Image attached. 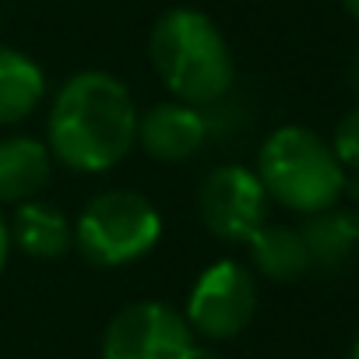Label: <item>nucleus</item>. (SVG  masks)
Masks as SVG:
<instances>
[{
  "instance_id": "1",
  "label": "nucleus",
  "mask_w": 359,
  "mask_h": 359,
  "mask_svg": "<svg viewBox=\"0 0 359 359\" xmlns=\"http://www.w3.org/2000/svg\"><path fill=\"white\" fill-rule=\"evenodd\" d=\"M50 155L74 172H106L137 144V106L109 71L71 74L50 106Z\"/></svg>"
},
{
  "instance_id": "2",
  "label": "nucleus",
  "mask_w": 359,
  "mask_h": 359,
  "mask_svg": "<svg viewBox=\"0 0 359 359\" xmlns=\"http://www.w3.org/2000/svg\"><path fill=\"white\" fill-rule=\"evenodd\" d=\"M148 57L172 99L198 109L229 95L236 64L222 29L198 8H169L155 18Z\"/></svg>"
},
{
  "instance_id": "3",
  "label": "nucleus",
  "mask_w": 359,
  "mask_h": 359,
  "mask_svg": "<svg viewBox=\"0 0 359 359\" xmlns=\"http://www.w3.org/2000/svg\"><path fill=\"white\" fill-rule=\"evenodd\" d=\"M254 172L271 201L299 215L334 208L345 194V169L334 158L331 144L317 130L299 123L278 127L264 137Z\"/></svg>"
},
{
  "instance_id": "4",
  "label": "nucleus",
  "mask_w": 359,
  "mask_h": 359,
  "mask_svg": "<svg viewBox=\"0 0 359 359\" xmlns=\"http://www.w3.org/2000/svg\"><path fill=\"white\" fill-rule=\"evenodd\" d=\"M158 208L137 191H102L74 219V247L95 268H123L155 250Z\"/></svg>"
},
{
  "instance_id": "5",
  "label": "nucleus",
  "mask_w": 359,
  "mask_h": 359,
  "mask_svg": "<svg viewBox=\"0 0 359 359\" xmlns=\"http://www.w3.org/2000/svg\"><path fill=\"white\" fill-rule=\"evenodd\" d=\"M102 359H205V352L184 310L162 299H137L109 317Z\"/></svg>"
},
{
  "instance_id": "6",
  "label": "nucleus",
  "mask_w": 359,
  "mask_h": 359,
  "mask_svg": "<svg viewBox=\"0 0 359 359\" xmlns=\"http://www.w3.org/2000/svg\"><path fill=\"white\" fill-rule=\"evenodd\" d=\"M257 313V282L254 271L240 261H215L208 264L191 292H187V324L194 327L198 338L205 341H229L240 331H247V324Z\"/></svg>"
},
{
  "instance_id": "7",
  "label": "nucleus",
  "mask_w": 359,
  "mask_h": 359,
  "mask_svg": "<svg viewBox=\"0 0 359 359\" xmlns=\"http://www.w3.org/2000/svg\"><path fill=\"white\" fill-rule=\"evenodd\" d=\"M268 191L247 165H215L198 191V215L212 236L226 243H247L268 222Z\"/></svg>"
},
{
  "instance_id": "8",
  "label": "nucleus",
  "mask_w": 359,
  "mask_h": 359,
  "mask_svg": "<svg viewBox=\"0 0 359 359\" xmlns=\"http://www.w3.org/2000/svg\"><path fill=\"white\" fill-rule=\"evenodd\" d=\"M137 141L155 162H187L208 144L205 109L191 102H155L137 116Z\"/></svg>"
},
{
  "instance_id": "9",
  "label": "nucleus",
  "mask_w": 359,
  "mask_h": 359,
  "mask_svg": "<svg viewBox=\"0 0 359 359\" xmlns=\"http://www.w3.org/2000/svg\"><path fill=\"white\" fill-rule=\"evenodd\" d=\"M53 176V155L46 141L29 134L0 137V201H32L46 191Z\"/></svg>"
},
{
  "instance_id": "10",
  "label": "nucleus",
  "mask_w": 359,
  "mask_h": 359,
  "mask_svg": "<svg viewBox=\"0 0 359 359\" xmlns=\"http://www.w3.org/2000/svg\"><path fill=\"white\" fill-rule=\"evenodd\" d=\"M8 233H11V247L39 261L64 257L74 247V222L57 205L39 201V198L18 205V212L8 222Z\"/></svg>"
},
{
  "instance_id": "11",
  "label": "nucleus",
  "mask_w": 359,
  "mask_h": 359,
  "mask_svg": "<svg viewBox=\"0 0 359 359\" xmlns=\"http://www.w3.org/2000/svg\"><path fill=\"white\" fill-rule=\"evenodd\" d=\"M43 99H46L43 67L29 53L0 43V127L22 123L43 106Z\"/></svg>"
},
{
  "instance_id": "12",
  "label": "nucleus",
  "mask_w": 359,
  "mask_h": 359,
  "mask_svg": "<svg viewBox=\"0 0 359 359\" xmlns=\"http://www.w3.org/2000/svg\"><path fill=\"white\" fill-rule=\"evenodd\" d=\"M299 236L306 243L310 264L327 271L341 268L359 247V215L348 208H324L317 215H306Z\"/></svg>"
},
{
  "instance_id": "13",
  "label": "nucleus",
  "mask_w": 359,
  "mask_h": 359,
  "mask_svg": "<svg viewBox=\"0 0 359 359\" xmlns=\"http://www.w3.org/2000/svg\"><path fill=\"white\" fill-rule=\"evenodd\" d=\"M247 247H250V261H254L257 275H264L271 282H296L313 268L310 254H306V243H303L299 229H292V226L264 222L247 240Z\"/></svg>"
},
{
  "instance_id": "14",
  "label": "nucleus",
  "mask_w": 359,
  "mask_h": 359,
  "mask_svg": "<svg viewBox=\"0 0 359 359\" xmlns=\"http://www.w3.org/2000/svg\"><path fill=\"white\" fill-rule=\"evenodd\" d=\"M331 151H334V158L341 162V169H359V106L348 109V113L338 120Z\"/></svg>"
},
{
  "instance_id": "15",
  "label": "nucleus",
  "mask_w": 359,
  "mask_h": 359,
  "mask_svg": "<svg viewBox=\"0 0 359 359\" xmlns=\"http://www.w3.org/2000/svg\"><path fill=\"white\" fill-rule=\"evenodd\" d=\"M8 254H11V233H8V219L0 215V271L8 264Z\"/></svg>"
},
{
  "instance_id": "16",
  "label": "nucleus",
  "mask_w": 359,
  "mask_h": 359,
  "mask_svg": "<svg viewBox=\"0 0 359 359\" xmlns=\"http://www.w3.org/2000/svg\"><path fill=\"white\" fill-rule=\"evenodd\" d=\"M341 8H345V11H348V15L359 22V0H341Z\"/></svg>"
},
{
  "instance_id": "17",
  "label": "nucleus",
  "mask_w": 359,
  "mask_h": 359,
  "mask_svg": "<svg viewBox=\"0 0 359 359\" xmlns=\"http://www.w3.org/2000/svg\"><path fill=\"white\" fill-rule=\"evenodd\" d=\"M352 88L359 92V57H355V64H352Z\"/></svg>"
},
{
  "instance_id": "18",
  "label": "nucleus",
  "mask_w": 359,
  "mask_h": 359,
  "mask_svg": "<svg viewBox=\"0 0 359 359\" xmlns=\"http://www.w3.org/2000/svg\"><path fill=\"white\" fill-rule=\"evenodd\" d=\"M348 359H359V334H355V341H352V348H348Z\"/></svg>"
}]
</instances>
